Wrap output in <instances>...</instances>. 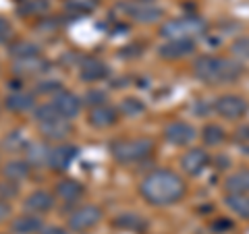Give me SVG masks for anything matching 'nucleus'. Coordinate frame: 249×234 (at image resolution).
<instances>
[{
  "mask_svg": "<svg viewBox=\"0 0 249 234\" xmlns=\"http://www.w3.org/2000/svg\"><path fill=\"white\" fill-rule=\"evenodd\" d=\"M142 191L143 199L152 205H173L178 203L185 197V181L177 172L170 170H154L142 181Z\"/></svg>",
  "mask_w": 249,
  "mask_h": 234,
  "instance_id": "obj_1",
  "label": "nucleus"
},
{
  "mask_svg": "<svg viewBox=\"0 0 249 234\" xmlns=\"http://www.w3.org/2000/svg\"><path fill=\"white\" fill-rule=\"evenodd\" d=\"M196 77L208 85H224L232 83L243 75V65L232 58L222 56H201L196 60Z\"/></svg>",
  "mask_w": 249,
  "mask_h": 234,
  "instance_id": "obj_2",
  "label": "nucleus"
},
{
  "mask_svg": "<svg viewBox=\"0 0 249 234\" xmlns=\"http://www.w3.org/2000/svg\"><path fill=\"white\" fill-rule=\"evenodd\" d=\"M154 151V141L147 137H135L127 139V141H119L112 145V155L116 162L121 164H133L142 162Z\"/></svg>",
  "mask_w": 249,
  "mask_h": 234,
  "instance_id": "obj_3",
  "label": "nucleus"
},
{
  "mask_svg": "<svg viewBox=\"0 0 249 234\" xmlns=\"http://www.w3.org/2000/svg\"><path fill=\"white\" fill-rule=\"evenodd\" d=\"M206 31V23L197 17H181L162 25L160 35L164 40H193Z\"/></svg>",
  "mask_w": 249,
  "mask_h": 234,
  "instance_id": "obj_4",
  "label": "nucleus"
},
{
  "mask_svg": "<svg viewBox=\"0 0 249 234\" xmlns=\"http://www.w3.org/2000/svg\"><path fill=\"white\" fill-rule=\"evenodd\" d=\"M100 220H102V209L98 205H83L71 214V217H69V228L75 232H85V230L93 228Z\"/></svg>",
  "mask_w": 249,
  "mask_h": 234,
  "instance_id": "obj_5",
  "label": "nucleus"
},
{
  "mask_svg": "<svg viewBox=\"0 0 249 234\" xmlns=\"http://www.w3.org/2000/svg\"><path fill=\"white\" fill-rule=\"evenodd\" d=\"M214 110L220 114L222 118L235 120V118H241V116L247 114V102L241 96L227 93V96H220L214 102Z\"/></svg>",
  "mask_w": 249,
  "mask_h": 234,
  "instance_id": "obj_6",
  "label": "nucleus"
},
{
  "mask_svg": "<svg viewBox=\"0 0 249 234\" xmlns=\"http://www.w3.org/2000/svg\"><path fill=\"white\" fill-rule=\"evenodd\" d=\"M50 104L54 106V110L58 112L60 118L65 120H71L81 112V100L71 91H58Z\"/></svg>",
  "mask_w": 249,
  "mask_h": 234,
  "instance_id": "obj_7",
  "label": "nucleus"
},
{
  "mask_svg": "<svg viewBox=\"0 0 249 234\" xmlns=\"http://www.w3.org/2000/svg\"><path fill=\"white\" fill-rule=\"evenodd\" d=\"M164 137H166V141L173 145H178V147L189 145L193 139H196V129H193L189 122L177 120V122H170L164 129Z\"/></svg>",
  "mask_w": 249,
  "mask_h": 234,
  "instance_id": "obj_8",
  "label": "nucleus"
},
{
  "mask_svg": "<svg viewBox=\"0 0 249 234\" xmlns=\"http://www.w3.org/2000/svg\"><path fill=\"white\" fill-rule=\"evenodd\" d=\"M123 11L129 15L133 21L139 23H154L162 17V9L147 2H133V4H123Z\"/></svg>",
  "mask_w": 249,
  "mask_h": 234,
  "instance_id": "obj_9",
  "label": "nucleus"
},
{
  "mask_svg": "<svg viewBox=\"0 0 249 234\" xmlns=\"http://www.w3.org/2000/svg\"><path fill=\"white\" fill-rule=\"evenodd\" d=\"M208 153L204 150H199V147H196V150H189V151H185V155L181 158V168L185 170L187 174H191V176H197L201 174L206 170L208 166Z\"/></svg>",
  "mask_w": 249,
  "mask_h": 234,
  "instance_id": "obj_10",
  "label": "nucleus"
},
{
  "mask_svg": "<svg viewBox=\"0 0 249 234\" xmlns=\"http://www.w3.org/2000/svg\"><path fill=\"white\" fill-rule=\"evenodd\" d=\"M77 147L75 145H58L56 150L48 153V164L52 170H67L71 166V162L77 158Z\"/></svg>",
  "mask_w": 249,
  "mask_h": 234,
  "instance_id": "obj_11",
  "label": "nucleus"
},
{
  "mask_svg": "<svg viewBox=\"0 0 249 234\" xmlns=\"http://www.w3.org/2000/svg\"><path fill=\"white\" fill-rule=\"evenodd\" d=\"M116 120H119V112H116L112 106L102 104V106L91 108V112H89V124L96 129H108V127H112Z\"/></svg>",
  "mask_w": 249,
  "mask_h": 234,
  "instance_id": "obj_12",
  "label": "nucleus"
},
{
  "mask_svg": "<svg viewBox=\"0 0 249 234\" xmlns=\"http://www.w3.org/2000/svg\"><path fill=\"white\" fill-rule=\"evenodd\" d=\"M193 50H196L193 40H170L160 48V56L168 60H177V58H185Z\"/></svg>",
  "mask_w": 249,
  "mask_h": 234,
  "instance_id": "obj_13",
  "label": "nucleus"
},
{
  "mask_svg": "<svg viewBox=\"0 0 249 234\" xmlns=\"http://www.w3.org/2000/svg\"><path fill=\"white\" fill-rule=\"evenodd\" d=\"M40 131L44 137L52 139V141H62L71 135V122L65 118H56V120H48L40 124Z\"/></svg>",
  "mask_w": 249,
  "mask_h": 234,
  "instance_id": "obj_14",
  "label": "nucleus"
},
{
  "mask_svg": "<svg viewBox=\"0 0 249 234\" xmlns=\"http://www.w3.org/2000/svg\"><path fill=\"white\" fill-rule=\"evenodd\" d=\"M79 75H81V79H83V81L96 83V81L104 79V77L108 75V67L104 65L102 60H98V58H88V60H85L83 65H81Z\"/></svg>",
  "mask_w": 249,
  "mask_h": 234,
  "instance_id": "obj_15",
  "label": "nucleus"
},
{
  "mask_svg": "<svg viewBox=\"0 0 249 234\" xmlns=\"http://www.w3.org/2000/svg\"><path fill=\"white\" fill-rule=\"evenodd\" d=\"M54 207V197L48 191H34L25 199V209L34 214H46Z\"/></svg>",
  "mask_w": 249,
  "mask_h": 234,
  "instance_id": "obj_16",
  "label": "nucleus"
},
{
  "mask_svg": "<svg viewBox=\"0 0 249 234\" xmlns=\"http://www.w3.org/2000/svg\"><path fill=\"white\" fill-rule=\"evenodd\" d=\"M44 226L37 216H21L13 222V232L15 234H37L42 232Z\"/></svg>",
  "mask_w": 249,
  "mask_h": 234,
  "instance_id": "obj_17",
  "label": "nucleus"
},
{
  "mask_svg": "<svg viewBox=\"0 0 249 234\" xmlns=\"http://www.w3.org/2000/svg\"><path fill=\"white\" fill-rule=\"evenodd\" d=\"M83 193H85V189L79 181H62L56 186V195L62 201H77L83 197Z\"/></svg>",
  "mask_w": 249,
  "mask_h": 234,
  "instance_id": "obj_18",
  "label": "nucleus"
},
{
  "mask_svg": "<svg viewBox=\"0 0 249 234\" xmlns=\"http://www.w3.org/2000/svg\"><path fill=\"white\" fill-rule=\"evenodd\" d=\"M224 186H227V193L249 195V170H239V172L231 174Z\"/></svg>",
  "mask_w": 249,
  "mask_h": 234,
  "instance_id": "obj_19",
  "label": "nucleus"
},
{
  "mask_svg": "<svg viewBox=\"0 0 249 234\" xmlns=\"http://www.w3.org/2000/svg\"><path fill=\"white\" fill-rule=\"evenodd\" d=\"M6 108L13 112H25L29 108H34V96L25 91H15L6 98Z\"/></svg>",
  "mask_w": 249,
  "mask_h": 234,
  "instance_id": "obj_20",
  "label": "nucleus"
},
{
  "mask_svg": "<svg viewBox=\"0 0 249 234\" xmlns=\"http://www.w3.org/2000/svg\"><path fill=\"white\" fill-rule=\"evenodd\" d=\"M227 205L241 217H249V195H239V193H227Z\"/></svg>",
  "mask_w": 249,
  "mask_h": 234,
  "instance_id": "obj_21",
  "label": "nucleus"
},
{
  "mask_svg": "<svg viewBox=\"0 0 249 234\" xmlns=\"http://www.w3.org/2000/svg\"><path fill=\"white\" fill-rule=\"evenodd\" d=\"M11 54H13V56H17L19 60L36 58V56H40V48H37L36 44H31V42H23L21 40V42L11 46Z\"/></svg>",
  "mask_w": 249,
  "mask_h": 234,
  "instance_id": "obj_22",
  "label": "nucleus"
},
{
  "mask_svg": "<svg viewBox=\"0 0 249 234\" xmlns=\"http://www.w3.org/2000/svg\"><path fill=\"white\" fill-rule=\"evenodd\" d=\"M29 174V166L27 162L23 160H13L4 166V176L11 178V181H21V178H25Z\"/></svg>",
  "mask_w": 249,
  "mask_h": 234,
  "instance_id": "obj_23",
  "label": "nucleus"
},
{
  "mask_svg": "<svg viewBox=\"0 0 249 234\" xmlns=\"http://www.w3.org/2000/svg\"><path fill=\"white\" fill-rule=\"evenodd\" d=\"M44 62L40 60V56L36 58H25V60H19L17 65H15V71H17L19 75H31V73H40L44 71Z\"/></svg>",
  "mask_w": 249,
  "mask_h": 234,
  "instance_id": "obj_24",
  "label": "nucleus"
},
{
  "mask_svg": "<svg viewBox=\"0 0 249 234\" xmlns=\"http://www.w3.org/2000/svg\"><path fill=\"white\" fill-rule=\"evenodd\" d=\"M119 228H127V230H142L143 228V220L135 214H121L114 222Z\"/></svg>",
  "mask_w": 249,
  "mask_h": 234,
  "instance_id": "obj_25",
  "label": "nucleus"
},
{
  "mask_svg": "<svg viewBox=\"0 0 249 234\" xmlns=\"http://www.w3.org/2000/svg\"><path fill=\"white\" fill-rule=\"evenodd\" d=\"M201 139H204V143H208V145H218L224 141V131H222V127H218V124H208V127H204Z\"/></svg>",
  "mask_w": 249,
  "mask_h": 234,
  "instance_id": "obj_26",
  "label": "nucleus"
},
{
  "mask_svg": "<svg viewBox=\"0 0 249 234\" xmlns=\"http://www.w3.org/2000/svg\"><path fill=\"white\" fill-rule=\"evenodd\" d=\"M143 104H142V100H137V98H127V100H123V104H121V112L124 116H137V114H142L143 112Z\"/></svg>",
  "mask_w": 249,
  "mask_h": 234,
  "instance_id": "obj_27",
  "label": "nucleus"
},
{
  "mask_svg": "<svg viewBox=\"0 0 249 234\" xmlns=\"http://www.w3.org/2000/svg\"><path fill=\"white\" fill-rule=\"evenodd\" d=\"M36 120L37 122H48V120H56V118H60L58 116V112L54 110V106L52 104H44V106H40V108H36Z\"/></svg>",
  "mask_w": 249,
  "mask_h": 234,
  "instance_id": "obj_28",
  "label": "nucleus"
},
{
  "mask_svg": "<svg viewBox=\"0 0 249 234\" xmlns=\"http://www.w3.org/2000/svg\"><path fill=\"white\" fill-rule=\"evenodd\" d=\"M231 50H232V54H235V56L249 60V35L235 40V42H232V46H231Z\"/></svg>",
  "mask_w": 249,
  "mask_h": 234,
  "instance_id": "obj_29",
  "label": "nucleus"
},
{
  "mask_svg": "<svg viewBox=\"0 0 249 234\" xmlns=\"http://www.w3.org/2000/svg\"><path fill=\"white\" fill-rule=\"evenodd\" d=\"M48 9V0H31L25 6H21V13H31V11H44Z\"/></svg>",
  "mask_w": 249,
  "mask_h": 234,
  "instance_id": "obj_30",
  "label": "nucleus"
},
{
  "mask_svg": "<svg viewBox=\"0 0 249 234\" xmlns=\"http://www.w3.org/2000/svg\"><path fill=\"white\" fill-rule=\"evenodd\" d=\"M88 100H89L88 104H91L93 108H96V106H102L106 102V96H104V91H89L88 93Z\"/></svg>",
  "mask_w": 249,
  "mask_h": 234,
  "instance_id": "obj_31",
  "label": "nucleus"
},
{
  "mask_svg": "<svg viewBox=\"0 0 249 234\" xmlns=\"http://www.w3.org/2000/svg\"><path fill=\"white\" fill-rule=\"evenodd\" d=\"M11 33H13L11 23L6 21V19L0 17V42H6V40H9V37H11Z\"/></svg>",
  "mask_w": 249,
  "mask_h": 234,
  "instance_id": "obj_32",
  "label": "nucleus"
},
{
  "mask_svg": "<svg viewBox=\"0 0 249 234\" xmlns=\"http://www.w3.org/2000/svg\"><path fill=\"white\" fill-rule=\"evenodd\" d=\"M58 89H60V83H56V81H46V83H40V87H37V91H42V93H46V91L58 93Z\"/></svg>",
  "mask_w": 249,
  "mask_h": 234,
  "instance_id": "obj_33",
  "label": "nucleus"
},
{
  "mask_svg": "<svg viewBox=\"0 0 249 234\" xmlns=\"http://www.w3.org/2000/svg\"><path fill=\"white\" fill-rule=\"evenodd\" d=\"M9 216H11V205L4 199H0V222H4Z\"/></svg>",
  "mask_w": 249,
  "mask_h": 234,
  "instance_id": "obj_34",
  "label": "nucleus"
},
{
  "mask_svg": "<svg viewBox=\"0 0 249 234\" xmlns=\"http://www.w3.org/2000/svg\"><path fill=\"white\" fill-rule=\"evenodd\" d=\"M42 234H69L65 228H58V226H48V228H44Z\"/></svg>",
  "mask_w": 249,
  "mask_h": 234,
  "instance_id": "obj_35",
  "label": "nucleus"
}]
</instances>
